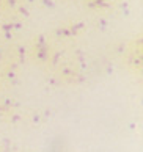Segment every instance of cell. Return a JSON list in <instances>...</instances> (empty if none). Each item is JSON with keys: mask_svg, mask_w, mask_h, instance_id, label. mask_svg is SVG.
Masks as SVG:
<instances>
[]
</instances>
